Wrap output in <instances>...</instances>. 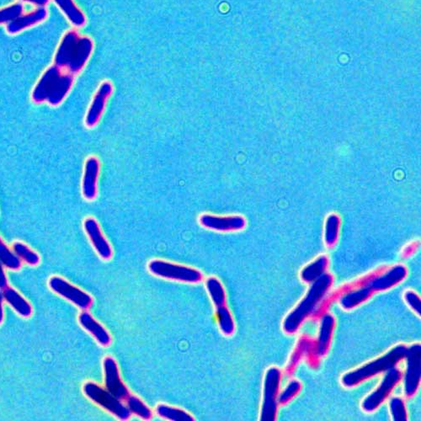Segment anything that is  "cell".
Returning <instances> with one entry per match:
<instances>
[{
    "instance_id": "11",
    "label": "cell",
    "mask_w": 421,
    "mask_h": 421,
    "mask_svg": "<svg viewBox=\"0 0 421 421\" xmlns=\"http://www.w3.org/2000/svg\"><path fill=\"white\" fill-rule=\"evenodd\" d=\"M100 171L99 158L96 155L89 156L85 162L81 182L82 197L85 201L93 202L97 198Z\"/></svg>"
},
{
    "instance_id": "28",
    "label": "cell",
    "mask_w": 421,
    "mask_h": 421,
    "mask_svg": "<svg viewBox=\"0 0 421 421\" xmlns=\"http://www.w3.org/2000/svg\"><path fill=\"white\" fill-rule=\"evenodd\" d=\"M371 292H373V290H371V288L369 287L349 293L348 295L345 296V298L341 300L342 306L349 310V308L359 305V304L363 303L364 301L369 298Z\"/></svg>"
},
{
    "instance_id": "23",
    "label": "cell",
    "mask_w": 421,
    "mask_h": 421,
    "mask_svg": "<svg viewBox=\"0 0 421 421\" xmlns=\"http://www.w3.org/2000/svg\"><path fill=\"white\" fill-rule=\"evenodd\" d=\"M124 402L131 415H135L142 420H152L153 413L151 409L140 398L130 393Z\"/></svg>"
},
{
    "instance_id": "21",
    "label": "cell",
    "mask_w": 421,
    "mask_h": 421,
    "mask_svg": "<svg viewBox=\"0 0 421 421\" xmlns=\"http://www.w3.org/2000/svg\"><path fill=\"white\" fill-rule=\"evenodd\" d=\"M155 413L160 418L171 421H195V418L185 409L173 407L165 404L157 405Z\"/></svg>"
},
{
    "instance_id": "24",
    "label": "cell",
    "mask_w": 421,
    "mask_h": 421,
    "mask_svg": "<svg viewBox=\"0 0 421 421\" xmlns=\"http://www.w3.org/2000/svg\"><path fill=\"white\" fill-rule=\"evenodd\" d=\"M14 253L17 255L19 259L23 261L30 266H36L39 264V255L22 242H14L12 246Z\"/></svg>"
},
{
    "instance_id": "12",
    "label": "cell",
    "mask_w": 421,
    "mask_h": 421,
    "mask_svg": "<svg viewBox=\"0 0 421 421\" xmlns=\"http://www.w3.org/2000/svg\"><path fill=\"white\" fill-rule=\"evenodd\" d=\"M105 388L119 400L125 401L130 396V391L123 382L116 360L111 356L103 360Z\"/></svg>"
},
{
    "instance_id": "1",
    "label": "cell",
    "mask_w": 421,
    "mask_h": 421,
    "mask_svg": "<svg viewBox=\"0 0 421 421\" xmlns=\"http://www.w3.org/2000/svg\"><path fill=\"white\" fill-rule=\"evenodd\" d=\"M94 51V41L77 30L67 31L62 37L54 55V65L74 75L85 69Z\"/></svg>"
},
{
    "instance_id": "16",
    "label": "cell",
    "mask_w": 421,
    "mask_h": 421,
    "mask_svg": "<svg viewBox=\"0 0 421 421\" xmlns=\"http://www.w3.org/2000/svg\"><path fill=\"white\" fill-rule=\"evenodd\" d=\"M78 322L86 332L91 334L94 339L101 347H107L111 345L112 338L110 333L88 311L84 310L78 316Z\"/></svg>"
},
{
    "instance_id": "7",
    "label": "cell",
    "mask_w": 421,
    "mask_h": 421,
    "mask_svg": "<svg viewBox=\"0 0 421 421\" xmlns=\"http://www.w3.org/2000/svg\"><path fill=\"white\" fill-rule=\"evenodd\" d=\"M197 221L202 228L217 233L241 231L247 225L246 217L239 214L219 215V214L204 213L199 215Z\"/></svg>"
},
{
    "instance_id": "2",
    "label": "cell",
    "mask_w": 421,
    "mask_h": 421,
    "mask_svg": "<svg viewBox=\"0 0 421 421\" xmlns=\"http://www.w3.org/2000/svg\"><path fill=\"white\" fill-rule=\"evenodd\" d=\"M74 84V75L52 65L41 75L32 93L34 103L58 107L66 99Z\"/></svg>"
},
{
    "instance_id": "3",
    "label": "cell",
    "mask_w": 421,
    "mask_h": 421,
    "mask_svg": "<svg viewBox=\"0 0 421 421\" xmlns=\"http://www.w3.org/2000/svg\"><path fill=\"white\" fill-rule=\"evenodd\" d=\"M332 284V277L330 275L322 276L316 281L310 292L307 293L306 298L285 319L284 325L285 332L292 333L299 328L301 323L314 310L316 304L328 291Z\"/></svg>"
},
{
    "instance_id": "27",
    "label": "cell",
    "mask_w": 421,
    "mask_h": 421,
    "mask_svg": "<svg viewBox=\"0 0 421 421\" xmlns=\"http://www.w3.org/2000/svg\"><path fill=\"white\" fill-rule=\"evenodd\" d=\"M24 13V6L21 2L11 3L0 9V25H8L11 21Z\"/></svg>"
},
{
    "instance_id": "19",
    "label": "cell",
    "mask_w": 421,
    "mask_h": 421,
    "mask_svg": "<svg viewBox=\"0 0 421 421\" xmlns=\"http://www.w3.org/2000/svg\"><path fill=\"white\" fill-rule=\"evenodd\" d=\"M3 299L12 307L19 315L23 318L31 317L32 307L28 301L12 288L7 287L3 290Z\"/></svg>"
},
{
    "instance_id": "26",
    "label": "cell",
    "mask_w": 421,
    "mask_h": 421,
    "mask_svg": "<svg viewBox=\"0 0 421 421\" xmlns=\"http://www.w3.org/2000/svg\"><path fill=\"white\" fill-rule=\"evenodd\" d=\"M334 326V319L332 315H327L323 321L321 337L319 341V352L321 355L325 354L329 347L330 338Z\"/></svg>"
},
{
    "instance_id": "14",
    "label": "cell",
    "mask_w": 421,
    "mask_h": 421,
    "mask_svg": "<svg viewBox=\"0 0 421 421\" xmlns=\"http://www.w3.org/2000/svg\"><path fill=\"white\" fill-rule=\"evenodd\" d=\"M48 17V10L46 7H36L35 10L28 13L22 14L21 16L11 21L6 25V32L10 35H17V34L25 31L29 28L39 25Z\"/></svg>"
},
{
    "instance_id": "20",
    "label": "cell",
    "mask_w": 421,
    "mask_h": 421,
    "mask_svg": "<svg viewBox=\"0 0 421 421\" xmlns=\"http://www.w3.org/2000/svg\"><path fill=\"white\" fill-rule=\"evenodd\" d=\"M205 287L215 308L227 305L226 292H225L224 285L217 277H208L206 281Z\"/></svg>"
},
{
    "instance_id": "30",
    "label": "cell",
    "mask_w": 421,
    "mask_h": 421,
    "mask_svg": "<svg viewBox=\"0 0 421 421\" xmlns=\"http://www.w3.org/2000/svg\"><path fill=\"white\" fill-rule=\"evenodd\" d=\"M339 219L337 216L329 217L327 221L325 229V241L328 246H332L336 243L338 237V228H339Z\"/></svg>"
},
{
    "instance_id": "29",
    "label": "cell",
    "mask_w": 421,
    "mask_h": 421,
    "mask_svg": "<svg viewBox=\"0 0 421 421\" xmlns=\"http://www.w3.org/2000/svg\"><path fill=\"white\" fill-rule=\"evenodd\" d=\"M0 261L10 270H17L21 268V259L3 242L0 244Z\"/></svg>"
},
{
    "instance_id": "36",
    "label": "cell",
    "mask_w": 421,
    "mask_h": 421,
    "mask_svg": "<svg viewBox=\"0 0 421 421\" xmlns=\"http://www.w3.org/2000/svg\"><path fill=\"white\" fill-rule=\"evenodd\" d=\"M3 292L0 291V325L2 324L3 321Z\"/></svg>"
},
{
    "instance_id": "6",
    "label": "cell",
    "mask_w": 421,
    "mask_h": 421,
    "mask_svg": "<svg viewBox=\"0 0 421 421\" xmlns=\"http://www.w3.org/2000/svg\"><path fill=\"white\" fill-rule=\"evenodd\" d=\"M114 93V85L110 80L101 82L94 94L85 116V126L89 129H95L102 119L109 100Z\"/></svg>"
},
{
    "instance_id": "37",
    "label": "cell",
    "mask_w": 421,
    "mask_h": 421,
    "mask_svg": "<svg viewBox=\"0 0 421 421\" xmlns=\"http://www.w3.org/2000/svg\"><path fill=\"white\" fill-rule=\"evenodd\" d=\"M2 242H3L2 239H1V238H0V244H1Z\"/></svg>"
},
{
    "instance_id": "22",
    "label": "cell",
    "mask_w": 421,
    "mask_h": 421,
    "mask_svg": "<svg viewBox=\"0 0 421 421\" xmlns=\"http://www.w3.org/2000/svg\"><path fill=\"white\" fill-rule=\"evenodd\" d=\"M215 317L222 334L231 336L235 332V324L230 310L227 305L215 308Z\"/></svg>"
},
{
    "instance_id": "5",
    "label": "cell",
    "mask_w": 421,
    "mask_h": 421,
    "mask_svg": "<svg viewBox=\"0 0 421 421\" xmlns=\"http://www.w3.org/2000/svg\"><path fill=\"white\" fill-rule=\"evenodd\" d=\"M85 396L105 411L110 413L116 419L127 421L131 418V413L124 401L119 400L109 391L96 382H88L83 386Z\"/></svg>"
},
{
    "instance_id": "31",
    "label": "cell",
    "mask_w": 421,
    "mask_h": 421,
    "mask_svg": "<svg viewBox=\"0 0 421 421\" xmlns=\"http://www.w3.org/2000/svg\"><path fill=\"white\" fill-rule=\"evenodd\" d=\"M391 412L393 413V419L396 420H406V411L403 400L400 398H393L390 403Z\"/></svg>"
},
{
    "instance_id": "34",
    "label": "cell",
    "mask_w": 421,
    "mask_h": 421,
    "mask_svg": "<svg viewBox=\"0 0 421 421\" xmlns=\"http://www.w3.org/2000/svg\"><path fill=\"white\" fill-rule=\"evenodd\" d=\"M7 287H8V280L3 270V265L0 261V290H3Z\"/></svg>"
},
{
    "instance_id": "15",
    "label": "cell",
    "mask_w": 421,
    "mask_h": 421,
    "mask_svg": "<svg viewBox=\"0 0 421 421\" xmlns=\"http://www.w3.org/2000/svg\"><path fill=\"white\" fill-rule=\"evenodd\" d=\"M401 373L398 370H393L386 376L382 385L374 393H371L367 400L363 402V408L367 411H374L382 403V401L389 396L394 386L400 380Z\"/></svg>"
},
{
    "instance_id": "9",
    "label": "cell",
    "mask_w": 421,
    "mask_h": 421,
    "mask_svg": "<svg viewBox=\"0 0 421 421\" xmlns=\"http://www.w3.org/2000/svg\"><path fill=\"white\" fill-rule=\"evenodd\" d=\"M404 352L405 348L398 347L392 352H390L389 354L376 360L375 363L367 365V366L363 367L362 369H359L357 371H354V373L345 376L343 378L345 385H356V383L362 382L377 373L378 374L383 368L393 366V365L398 363L402 358Z\"/></svg>"
},
{
    "instance_id": "35",
    "label": "cell",
    "mask_w": 421,
    "mask_h": 421,
    "mask_svg": "<svg viewBox=\"0 0 421 421\" xmlns=\"http://www.w3.org/2000/svg\"><path fill=\"white\" fill-rule=\"evenodd\" d=\"M51 0H20L21 3H30L36 7H46Z\"/></svg>"
},
{
    "instance_id": "25",
    "label": "cell",
    "mask_w": 421,
    "mask_h": 421,
    "mask_svg": "<svg viewBox=\"0 0 421 421\" xmlns=\"http://www.w3.org/2000/svg\"><path fill=\"white\" fill-rule=\"evenodd\" d=\"M328 265V259L325 257H319L317 261L312 263L307 268L303 270V280L305 281H313L321 277L324 274L325 270Z\"/></svg>"
},
{
    "instance_id": "13",
    "label": "cell",
    "mask_w": 421,
    "mask_h": 421,
    "mask_svg": "<svg viewBox=\"0 0 421 421\" xmlns=\"http://www.w3.org/2000/svg\"><path fill=\"white\" fill-rule=\"evenodd\" d=\"M280 371L270 368L266 376L264 404H263L261 420H275L277 413V396L279 389Z\"/></svg>"
},
{
    "instance_id": "33",
    "label": "cell",
    "mask_w": 421,
    "mask_h": 421,
    "mask_svg": "<svg viewBox=\"0 0 421 421\" xmlns=\"http://www.w3.org/2000/svg\"><path fill=\"white\" fill-rule=\"evenodd\" d=\"M405 299L408 304L411 305L413 310L420 314V300L419 296L415 292L409 291L405 293Z\"/></svg>"
},
{
    "instance_id": "17",
    "label": "cell",
    "mask_w": 421,
    "mask_h": 421,
    "mask_svg": "<svg viewBox=\"0 0 421 421\" xmlns=\"http://www.w3.org/2000/svg\"><path fill=\"white\" fill-rule=\"evenodd\" d=\"M75 28H82L87 23V18L74 0H52Z\"/></svg>"
},
{
    "instance_id": "32",
    "label": "cell",
    "mask_w": 421,
    "mask_h": 421,
    "mask_svg": "<svg viewBox=\"0 0 421 421\" xmlns=\"http://www.w3.org/2000/svg\"><path fill=\"white\" fill-rule=\"evenodd\" d=\"M301 388L300 383L298 381H292L289 383L287 389L284 391L280 397L281 403H285L290 400L292 397H294L299 392Z\"/></svg>"
},
{
    "instance_id": "10",
    "label": "cell",
    "mask_w": 421,
    "mask_h": 421,
    "mask_svg": "<svg viewBox=\"0 0 421 421\" xmlns=\"http://www.w3.org/2000/svg\"><path fill=\"white\" fill-rule=\"evenodd\" d=\"M83 228L98 257L103 261H110L114 257V248L105 236L99 222L94 217H85L83 222Z\"/></svg>"
},
{
    "instance_id": "8",
    "label": "cell",
    "mask_w": 421,
    "mask_h": 421,
    "mask_svg": "<svg viewBox=\"0 0 421 421\" xmlns=\"http://www.w3.org/2000/svg\"><path fill=\"white\" fill-rule=\"evenodd\" d=\"M48 285L52 291L82 310H89L93 305V299L89 293L75 287L62 277H52Z\"/></svg>"
},
{
    "instance_id": "18",
    "label": "cell",
    "mask_w": 421,
    "mask_h": 421,
    "mask_svg": "<svg viewBox=\"0 0 421 421\" xmlns=\"http://www.w3.org/2000/svg\"><path fill=\"white\" fill-rule=\"evenodd\" d=\"M406 276V269L404 266H398L392 270H389L385 275L379 277L377 279L370 283V288L373 291L387 290L404 279Z\"/></svg>"
},
{
    "instance_id": "4",
    "label": "cell",
    "mask_w": 421,
    "mask_h": 421,
    "mask_svg": "<svg viewBox=\"0 0 421 421\" xmlns=\"http://www.w3.org/2000/svg\"><path fill=\"white\" fill-rule=\"evenodd\" d=\"M148 269L154 277L178 283L198 284L203 280L200 270L164 259H152L149 262Z\"/></svg>"
}]
</instances>
